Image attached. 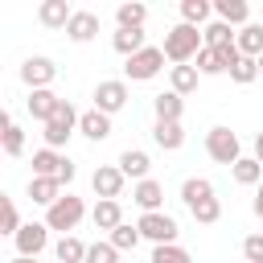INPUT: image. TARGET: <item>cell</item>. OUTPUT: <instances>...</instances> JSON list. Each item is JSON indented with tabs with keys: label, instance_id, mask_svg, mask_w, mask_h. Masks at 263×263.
Returning a JSON list of instances; mask_svg holds the SVG:
<instances>
[{
	"label": "cell",
	"instance_id": "obj_1",
	"mask_svg": "<svg viewBox=\"0 0 263 263\" xmlns=\"http://www.w3.org/2000/svg\"><path fill=\"white\" fill-rule=\"evenodd\" d=\"M164 58L168 62H177V66H189V58H197L201 49H205V41H201V29L197 25H173L168 33H164Z\"/></svg>",
	"mask_w": 263,
	"mask_h": 263
},
{
	"label": "cell",
	"instance_id": "obj_2",
	"mask_svg": "<svg viewBox=\"0 0 263 263\" xmlns=\"http://www.w3.org/2000/svg\"><path fill=\"white\" fill-rule=\"evenodd\" d=\"M82 214H86V205H82V197H74V193H62L49 210H45V226L49 230H62V234H70L78 222H82Z\"/></svg>",
	"mask_w": 263,
	"mask_h": 263
},
{
	"label": "cell",
	"instance_id": "obj_3",
	"mask_svg": "<svg viewBox=\"0 0 263 263\" xmlns=\"http://www.w3.org/2000/svg\"><path fill=\"white\" fill-rule=\"evenodd\" d=\"M205 152H210V160L230 164V168L242 160V144H238V136H234L230 127H210V132H205Z\"/></svg>",
	"mask_w": 263,
	"mask_h": 263
},
{
	"label": "cell",
	"instance_id": "obj_4",
	"mask_svg": "<svg viewBox=\"0 0 263 263\" xmlns=\"http://www.w3.org/2000/svg\"><path fill=\"white\" fill-rule=\"evenodd\" d=\"M78 119H82V115L74 111V103H70V99H62V107H58V115H53V119L45 123V132H41V136H45V148H62V144H66V140L74 136V127H78Z\"/></svg>",
	"mask_w": 263,
	"mask_h": 263
},
{
	"label": "cell",
	"instance_id": "obj_5",
	"mask_svg": "<svg viewBox=\"0 0 263 263\" xmlns=\"http://www.w3.org/2000/svg\"><path fill=\"white\" fill-rule=\"evenodd\" d=\"M160 70H164V49H156V45L140 49V53L127 58V66H123V74H127L132 82H148V78H156Z\"/></svg>",
	"mask_w": 263,
	"mask_h": 263
},
{
	"label": "cell",
	"instance_id": "obj_6",
	"mask_svg": "<svg viewBox=\"0 0 263 263\" xmlns=\"http://www.w3.org/2000/svg\"><path fill=\"white\" fill-rule=\"evenodd\" d=\"M140 234L144 238H152L156 247H168V242H177V218H168L164 210H156V214H140Z\"/></svg>",
	"mask_w": 263,
	"mask_h": 263
},
{
	"label": "cell",
	"instance_id": "obj_7",
	"mask_svg": "<svg viewBox=\"0 0 263 263\" xmlns=\"http://www.w3.org/2000/svg\"><path fill=\"white\" fill-rule=\"evenodd\" d=\"M123 107H127V82H123V78H107V82L95 86V111L115 115V111H123Z\"/></svg>",
	"mask_w": 263,
	"mask_h": 263
},
{
	"label": "cell",
	"instance_id": "obj_8",
	"mask_svg": "<svg viewBox=\"0 0 263 263\" xmlns=\"http://www.w3.org/2000/svg\"><path fill=\"white\" fill-rule=\"evenodd\" d=\"M58 78V66L49 62V58H25V66H21V82L29 86V90H49V82Z\"/></svg>",
	"mask_w": 263,
	"mask_h": 263
},
{
	"label": "cell",
	"instance_id": "obj_9",
	"mask_svg": "<svg viewBox=\"0 0 263 263\" xmlns=\"http://www.w3.org/2000/svg\"><path fill=\"white\" fill-rule=\"evenodd\" d=\"M123 181H127V177L119 173V164H99V168H95V177H90V185H95L99 201H119Z\"/></svg>",
	"mask_w": 263,
	"mask_h": 263
},
{
	"label": "cell",
	"instance_id": "obj_10",
	"mask_svg": "<svg viewBox=\"0 0 263 263\" xmlns=\"http://www.w3.org/2000/svg\"><path fill=\"white\" fill-rule=\"evenodd\" d=\"M70 164H74V160L62 156L58 148H37V152H33V177H53V181H62Z\"/></svg>",
	"mask_w": 263,
	"mask_h": 263
},
{
	"label": "cell",
	"instance_id": "obj_11",
	"mask_svg": "<svg viewBox=\"0 0 263 263\" xmlns=\"http://www.w3.org/2000/svg\"><path fill=\"white\" fill-rule=\"evenodd\" d=\"M45 242H49V226H45V222H25V226L16 230V255L37 259V255L45 251Z\"/></svg>",
	"mask_w": 263,
	"mask_h": 263
},
{
	"label": "cell",
	"instance_id": "obj_12",
	"mask_svg": "<svg viewBox=\"0 0 263 263\" xmlns=\"http://www.w3.org/2000/svg\"><path fill=\"white\" fill-rule=\"evenodd\" d=\"M66 37H70V41H78V45L95 41V37H99V12H86V8H78V12L70 16V25H66Z\"/></svg>",
	"mask_w": 263,
	"mask_h": 263
},
{
	"label": "cell",
	"instance_id": "obj_13",
	"mask_svg": "<svg viewBox=\"0 0 263 263\" xmlns=\"http://www.w3.org/2000/svg\"><path fill=\"white\" fill-rule=\"evenodd\" d=\"M70 16H74V8H70L66 0H41V8H37V21H41L45 29H66Z\"/></svg>",
	"mask_w": 263,
	"mask_h": 263
},
{
	"label": "cell",
	"instance_id": "obj_14",
	"mask_svg": "<svg viewBox=\"0 0 263 263\" xmlns=\"http://www.w3.org/2000/svg\"><path fill=\"white\" fill-rule=\"evenodd\" d=\"M132 201L144 210V214H156L160 210V201H164V189H160V181H136V189H132Z\"/></svg>",
	"mask_w": 263,
	"mask_h": 263
},
{
	"label": "cell",
	"instance_id": "obj_15",
	"mask_svg": "<svg viewBox=\"0 0 263 263\" xmlns=\"http://www.w3.org/2000/svg\"><path fill=\"white\" fill-rule=\"evenodd\" d=\"M25 107H29V115H33V119H41V123H49V119L58 115V107H62V99H58L53 90H33Z\"/></svg>",
	"mask_w": 263,
	"mask_h": 263
},
{
	"label": "cell",
	"instance_id": "obj_16",
	"mask_svg": "<svg viewBox=\"0 0 263 263\" xmlns=\"http://www.w3.org/2000/svg\"><path fill=\"white\" fill-rule=\"evenodd\" d=\"M152 111H156V123H181L185 103H181V95H177V90H164V95H156V99H152Z\"/></svg>",
	"mask_w": 263,
	"mask_h": 263
},
{
	"label": "cell",
	"instance_id": "obj_17",
	"mask_svg": "<svg viewBox=\"0 0 263 263\" xmlns=\"http://www.w3.org/2000/svg\"><path fill=\"white\" fill-rule=\"evenodd\" d=\"M78 132H82L86 140H95V144H99V140H107V136H111V115H103V111H95V107H90V111H82Z\"/></svg>",
	"mask_w": 263,
	"mask_h": 263
},
{
	"label": "cell",
	"instance_id": "obj_18",
	"mask_svg": "<svg viewBox=\"0 0 263 263\" xmlns=\"http://www.w3.org/2000/svg\"><path fill=\"white\" fill-rule=\"evenodd\" d=\"M29 197L49 210V205L62 197V181H53V177H29Z\"/></svg>",
	"mask_w": 263,
	"mask_h": 263
},
{
	"label": "cell",
	"instance_id": "obj_19",
	"mask_svg": "<svg viewBox=\"0 0 263 263\" xmlns=\"http://www.w3.org/2000/svg\"><path fill=\"white\" fill-rule=\"evenodd\" d=\"M148 168H152V160H148V152H140V148H127V152L119 156V173H123V177L148 181Z\"/></svg>",
	"mask_w": 263,
	"mask_h": 263
},
{
	"label": "cell",
	"instance_id": "obj_20",
	"mask_svg": "<svg viewBox=\"0 0 263 263\" xmlns=\"http://www.w3.org/2000/svg\"><path fill=\"white\" fill-rule=\"evenodd\" d=\"M234 45H238V53H242V58H263V25H255V21H251V25H242Z\"/></svg>",
	"mask_w": 263,
	"mask_h": 263
},
{
	"label": "cell",
	"instance_id": "obj_21",
	"mask_svg": "<svg viewBox=\"0 0 263 263\" xmlns=\"http://www.w3.org/2000/svg\"><path fill=\"white\" fill-rule=\"evenodd\" d=\"M214 12H218V21H226V25H251V21H247V16H251L247 0H214Z\"/></svg>",
	"mask_w": 263,
	"mask_h": 263
},
{
	"label": "cell",
	"instance_id": "obj_22",
	"mask_svg": "<svg viewBox=\"0 0 263 263\" xmlns=\"http://www.w3.org/2000/svg\"><path fill=\"white\" fill-rule=\"evenodd\" d=\"M201 41H205L210 49H226V45H234V41H238V33H230V25H226V21H210V25L201 29Z\"/></svg>",
	"mask_w": 263,
	"mask_h": 263
},
{
	"label": "cell",
	"instance_id": "obj_23",
	"mask_svg": "<svg viewBox=\"0 0 263 263\" xmlns=\"http://www.w3.org/2000/svg\"><path fill=\"white\" fill-rule=\"evenodd\" d=\"M111 45H115V53H123V58H136L140 49H148V45H144V29H119V33L111 37Z\"/></svg>",
	"mask_w": 263,
	"mask_h": 263
},
{
	"label": "cell",
	"instance_id": "obj_24",
	"mask_svg": "<svg viewBox=\"0 0 263 263\" xmlns=\"http://www.w3.org/2000/svg\"><path fill=\"white\" fill-rule=\"evenodd\" d=\"M152 140H156L164 152H177V148L185 144V127H181V123H156V127H152Z\"/></svg>",
	"mask_w": 263,
	"mask_h": 263
},
{
	"label": "cell",
	"instance_id": "obj_25",
	"mask_svg": "<svg viewBox=\"0 0 263 263\" xmlns=\"http://www.w3.org/2000/svg\"><path fill=\"white\" fill-rule=\"evenodd\" d=\"M90 218H95V230H115V226H123V210H119V201H99Z\"/></svg>",
	"mask_w": 263,
	"mask_h": 263
},
{
	"label": "cell",
	"instance_id": "obj_26",
	"mask_svg": "<svg viewBox=\"0 0 263 263\" xmlns=\"http://www.w3.org/2000/svg\"><path fill=\"white\" fill-rule=\"evenodd\" d=\"M197 78H201L197 66H173V70H168V82H173V90H177L181 99H185L189 90H197Z\"/></svg>",
	"mask_w": 263,
	"mask_h": 263
},
{
	"label": "cell",
	"instance_id": "obj_27",
	"mask_svg": "<svg viewBox=\"0 0 263 263\" xmlns=\"http://www.w3.org/2000/svg\"><path fill=\"white\" fill-rule=\"evenodd\" d=\"M205 197H214V185H210L205 177H189V181L181 185V201H185L189 210H193L197 201H205Z\"/></svg>",
	"mask_w": 263,
	"mask_h": 263
},
{
	"label": "cell",
	"instance_id": "obj_28",
	"mask_svg": "<svg viewBox=\"0 0 263 263\" xmlns=\"http://www.w3.org/2000/svg\"><path fill=\"white\" fill-rule=\"evenodd\" d=\"M86 242L82 238H74V234H62V242H58V263H86Z\"/></svg>",
	"mask_w": 263,
	"mask_h": 263
},
{
	"label": "cell",
	"instance_id": "obj_29",
	"mask_svg": "<svg viewBox=\"0 0 263 263\" xmlns=\"http://www.w3.org/2000/svg\"><path fill=\"white\" fill-rule=\"evenodd\" d=\"M115 21H119V29H144V21H148V8L144 4H119L115 8Z\"/></svg>",
	"mask_w": 263,
	"mask_h": 263
},
{
	"label": "cell",
	"instance_id": "obj_30",
	"mask_svg": "<svg viewBox=\"0 0 263 263\" xmlns=\"http://www.w3.org/2000/svg\"><path fill=\"white\" fill-rule=\"evenodd\" d=\"M230 173H234V181H238V185H263V164H259L255 156H242Z\"/></svg>",
	"mask_w": 263,
	"mask_h": 263
},
{
	"label": "cell",
	"instance_id": "obj_31",
	"mask_svg": "<svg viewBox=\"0 0 263 263\" xmlns=\"http://www.w3.org/2000/svg\"><path fill=\"white\" fill-rule=\"evenodd\" d=\"M210 12H214L210 0H181V21H185V25H197V29H201Z\"/></svg>",
	"mask_w": 263,
	"mask_h": 263
},
{
	"label": "cell",
	"instance_id": "obj_32",
	"mask_svg": "<svg viewBox=\"0 0 263 263\" xmlns=\"http://www.w3.org/2000/svg\"><path fill=\"white\" fill-rule=\"evenodd\" d=\"M140 238H144V234H140V226H127V222H123V226H115V230H111V238H107V242H111L115 251H136V242H140Z\"/></svg>",
	"mask_w": 263,
	"mask_h": 263
},
{
	"label": "cell",
	"instance_id": "obj_33",
	"mask_svg": "<svg viewBox=\"0 0 263 263\" xmlns=\"http://www.w3.org/2000/svg\"><path fill=\"white\" fill-rule=\"evenodd\" d=\"M0 144H4L8 156H21V152H25V132H21L8 115H4V136H0Z\"/></svg>",
	"mask_w": 263,
	"mask_h": 263
},
{
	"label": "cell",
	"instance_id": "obj_34",
	"mask_svg": "<svg viewBox=\"0 0 263 263\" xmlns=\"http://www.w3.org/2000/svg\"><path fill=\"white\" fill-rule=\"evenodd\" d=\"M189 214H193V218H197L201 226H214V222L222 218V201H218V197H205V201H197V205H193Z\"/></svg>",
	"mask_w": 263,
	"mask_h": 263
},
{
	"label": "cell",
	"instance_id": "obj_35",
	"mask_svg": "<svg viewBox=\"0 0 263 263\" xmlns=\"http://www.w3.org/2000/svg\"><path fill=\"white\" fill-rule=\"evenodd\" d=\"M0 230L12 234V238H16V230H21V214H16L12 197H0Z\"/></svg>",
	"mask_w": 263,
	"mask_h": 263
},
{
	"label": "cell",
	"instance_id": "obj_36",
	"mask_svg": "<svg viewBox=\"0 0 263 263\" xmlns=\"http://www.w3.org/2000/svg\"><path fill=\"white\" fill-rule=\"evenodd\" d=\"M148 263H193V259H189V251H185V247H177V242H168V247H156Z\"/></svg>",
	"mask_w": 263,
	"mask_h": 263
},
{
	"label": "cell",
	"instance_id": "obj_37",
	"mask_svg": "<svg viewBox=\"0 0 263 263\" xmlns=\"http://www.w3.org/2000/svg\"><path fill=\"white\" fill-rule=\"evenodd\" d=\"M230 78H234L238 86H247V82H255V78H259V58H238V66L230 70Z\"/></svg>",
	"mask_w": 263,
	"mask_h": 263
},
{
	"label": "cell",
	"instance_id": "obj_38",
	"mask_svg": "<svg viewBox=\"0 0 263 263\" xmlns=\"http://www.w3.org/2000/svg\"><path fill=\"white\" fill-rule=\"evenodd\" d=\"M119 259V251L111 247V242H95L90 251H86V263H115Z\"/></svg>",
	"mask_w": 263,
	"mask_h": 263
},
{
	"label": "cell",
	"instance_id": "obj_39",
	"mask_svg": "<svg viewBox=\"0 0 263 263\" xmlns=\"http://www.w3.org/2000/svg\"><path fill=\"white\" fill-rule=\"evenodd\" d=\"M242 255H247V263H263V234H247L242 238Z\"/></svg>",
	"mask_w": 263,
	"mask_h": 263
},
{
	"label": "cell",
	"instance_id": "obj_40",
	"mask_svg": "<svg viewBox=\"0 0 263 263\" xmlns=\"http://www.w3.org/2000/svg\"><path fill=\"white\" fill-rule=\"evenodd\" d=\"M255 160H259V164H263V132H259V136H255Z\"/></svg>",
	"mask_w": 263,
	"mask_h": 263
},
{
	"label": "cell",
	"instance_id": "obj_41",
	"mask_svg": "<svg viewBox=\"0 0 263 263\" xmlns=\"http://www.w3.org/2000/svg\"><path fill=\"white\" fill-rule=\"evenodd\" d=\"M255 214L263 218V185H259V193H255Z\"/></svg>",
	"mask_w": 263,
	"mask_h": 263
},
{
	"label": "cell",
	"instance_id": "obj_42",
	"mask_svg": "<svg viewBox=\"0 0 263 263\" xmlns=\"http://www.w3.org/2000/svg\"><path fill=\"white\" fill-rule=\"evenodd\" d=\"M8 263H37V259H29V255H16V259H8Z\"/></svg>",
	"mask_w": 263,
	"mask_h": 263
},
{
	"label": "cell",
	"instance_id": "obj_43",
	"mask_svg": "<svg viewBox=\"0 0 263 263\" xmlns=\"http://www.w3.org/2000/svg\"><path fill=\"white\" fill-rule=\"evenodd\" d=\"M259 74H263V58H259Z\"/></svg>",
	"mask_w": 263,
	"mask_h": 263
}]
</instances>
